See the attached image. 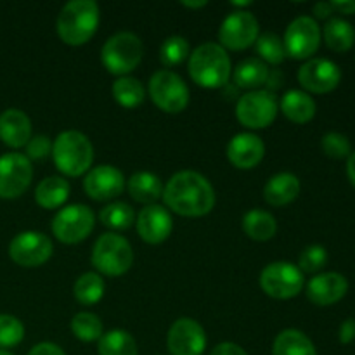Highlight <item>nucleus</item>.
Returning a JSON list of instances; mask_svg holds the SVG:
<instances>
[{"label":"nucleus","mask_w":355,"mask_h":355,"mask_svg":"<svg viewBox=\"0 0 355 355\" xmlns=\"http://www.w3.org/2000/svg\"><path fill=\"white\" fill-rule=\"evenodd\" d=\"M94 211L87 205H69L61 208L52 220V234L64 245H76L94 231Z\"/></svg>","instance_id":"nucleus-9"},{"label":"nucleus","mask_w":355,"mask_h":355,"mask_svg":"<svg viewBox=\"0 0 355 355\" xmlns=\"http://www.w3.org/2000/svg\"><path fill=\"white\" fill-rule=\"evenodd\" d=\"M342 71L336 62L324 58L309 59L298 69V82L307 92L329 94L340 85Z\"/></svg>","instance_id":"nucleus-15"},{"label":"nucleus","mask_w":355,"mask_h":355,"mask_svg":"<svg viewBox=\"0 0 355 355\" xmlns=\"http://www.w3.org/2000/svg\"><path fill=\"white\" fill-rule=\"evenodd\" d=\"M24 338V326L10 314H0V349H12Z\"/></svg>","instance_id":"nucleus-37"},{"label":"nucleus","mask_w":355,"mask_h":355,"mask_svg":"<svg viewBox=\"0 0 355 355\" xmlns=\"http://www.w3.org/2000/svg\"><path fill=\"white\" fill-rule=\"evenodd\" d=\"M101 222H103L106 227L114 229V231H127L128 227H132L135 220L134 208L128 203L123 201H116V203H110L101 210L99 214Z\"/></svg>","instance_id":"nucleus-33"},{"label":"nucleus","mask_w":355,"mask_h":355,"mask_svg":"<svg viewBox=\"0 0 355 355\" xmlns=\"http://www.w3.org/2000/svg\"><path fill=\"white\" fill-rule=\"evenodd\" d=\"M87 196L96 201H107L120 196L125 189V177L118 168L111 165L96 166L87 173L83 180Z\"/></svg>","instance_id":"nucleus-17"},{"label":"nucleus","mask_w":355,"mask_h":355,"mask_svg":"<svg viewBox=\"0 0 355 355\" xmlns=\"http://www.w3.org/2000/svg\"><path fill=\"white\" fill-rule=\"evenodd\" d=\"M99 355H139L134 336L125 329H111L99 338Z\"/></svg>","instance_id":"nucleus-30"},{"label":"nucleus","mask_w":355,"mask_h":355,"mask_svg":"<svg viewBox=\"0 0 355 355\" xmlns=\"http://www.w3.org/2000/svg\"><path fill=\"white\" fill-rule=\"evenodd\" d=\"M71 331L80 342L85 343L96 342V340H99L104 335L103 322L92 312H78L71 319Z\"/></svg>","instance_id":"nucleus-34"},{"label":"nucleus","mask_w":355,"mask_h":355,"mask_svg":"<svg viewBox=\"0 0 355 355\" xmlns=\"http://www.w3.org/2000/svg\"><path fill=\"white\" fill-rule=\"evenodd\" d=\"M0 355H12V354L7 352V350H0Z\"/></svg>","instance_id":"nucleus-50"},{"label":"nucleus","mask_w":355,"mask_h":355,"mask_svg":"<svg viewBox=\"0 0 355 355\" xmlns=\"http://www.w3.org/2000/svg\"><path fill=\"white\" fill-rule=\"evenodd\" d=\"M338 338L340 343L343 345H349L355 340V319H345V321L340 324V331H338Z\"/></svg>","instance_id":"nucleus-41"},{"label":"nucleus","mask_w":355,"mask_h":355,"mask_svg":"<svg viewBox=\"0 0 355 355\" xmlns=\"http://www.w3.org/2000/svg\"><path fill=\"white\" fill-rule=\"evenodd\" d=\"M231 59L220 44H201L189 55V75L203 89H220L231 78Z\"/></svg>","instance_id":"nucleus-2"},{"label":"nucleus","mask_w":355,"mask_h":355,"mask_svg":"<svg viewBox=\"0 0 355 355\" xmlns=\"http://www.w3.org/2000/svg\"><path fill=\"white\" fill-rule=\"evenodd\" d=\"M52 155V142L47 135H35L26 144L28 159H44Z\"/></svg>","instance_id":"nucleus-40"},{"label":"nucleus","mask_w":355,"mask_h":355,"mask_svg":"<svg viewBox=\"0 0 355 355\" xmlns=\"http://www.w3.org/2000/svg\"><path fill=\"white\" fill-rule=\"evenodd\" d=\"M166 207L182 217H203L215 207V191L208 179L193 170H182L170 177L163 187Z\"/></svg>","instance_id":"nucleus-1"},{"label":"nucleus","mask_w":355,"mask_h":355,"mask_svg":"<svg viewBox=\"0 0 355 355\" xmlns=\"http://www.w3.org/2000/svg\"><path fill=\"white\" fill-rule=\"evenodd\" d=\"M69 198V184L62 177H47L35 189V201L45 210L61 208Z\"/></svg>","instance_id":"nucleus-25"},{"label":"nucleus","mask_w":355,"mask_h":355,"mask_svg":"<svg viewBox=\"0 0 355 355\" xmlns=\"http://www.w3.org/2000/svg\"><path fill=\"white\" fill-rule=\"evenodd\" d=\"M349 291V281L340 272H322L307 284V298L319 307H329L342 300Z\"/></svg>","instance_id":"nucleus-19"},{"label":"nucleus","mask_w":355,"mask_h":355,"mask_svg":"<svg viewBox=\"0 0 355 355\" xmlns=\"http://www.w3.org/2000/svg\"><path fill=\"white\" fill-rule=\"evenodd\" d=\"M304 272L290 262H272L260 274V288L276 300L293 298L304 290Z\"/></svg>","instance_id":"nucleus-10"},{"label":"nucleus","mask_w":355,"mask_h":355,"mask_svg":"<svg viewBox=\"0 0 355 355\" xmlns=\"http://www.w3.org/2000/svg\"><path fill=\"white\" fill-rule=\"evenodd\" d=\"M257 54L260 55V61L267 64H281L286 58V51H284V44L276 33H263L259 35L255 42Z\"/></svg>","instance_id":"nucleus-35"},{"label":"nucleus","mask_w":355,"mask_h":355,"mask_svg":"<svg viewBox=\"0 0 355 355\" xmlns=\"http://www.w3.org/2000/svg\"><path fill=\"white\" fill-rule=\"evenodd\" d=\"M31 139V121L24 111L10 107L0 114V141L12 149H19Z\"/></svg>","instance_id":"nucleus-21"},{"label":"nucleus","mask_w":355,"mask_h":355,"mask_svg":"<svg viewBox=\"0 0 355 355\" xmlns=\"http://www.w3.org/2000/svg\"><path fill=\"white\" fill-rule=\"evenodd\" d=\"M149 96L162 111L170 114L180 113L189 104V89L177 73L159 69L149 80Z\"/></svg>","instance_id":"nucleus-7"},{"label":"nucleus","mask_w":355,"mask_h":355,"mask_svg":"<svg viewBox=\"0 0 355 355\" xmlns=\"http://www.w3.org/2000/svg\"><path fill=\"white\" fill-rule=\"evenodd\" d=\"M99 26V6L94 0H73L58 16V35L66 45L87 44Z\"/></svg>","instance_id":"nucleus-3"},{"label":"nucleus","mask_w":355,"mask_h":355,"mask_svg":"<svg viewBox=\"0 0 355 355\" xmlns=\"http://www.w3.org/2000/svg\"><path fill=\"white\" fill-rule=\"evenodd\" d=\"M173 222L168 210L159 205H149L137 215V232L142 241L149 245H159L172 234Z\"/></svg>","instance_id":"nucleus-18"},{"label":"nucleus","mask_w":355,"mask_h":355,"mask_svg":"<svg viewBox=\"0 0 355 355\" xmlns=\"http://www.w3.org/2000/svg\"><path fill=\"white\" fill-rule=\"evenodd\" d=\"M272 355H318V350L304 331L290 328L276 336Z\"/></svg>","instance_id":"nucleus-26"},{"label":"nucleus","mask_w":355,"mask_h":355,"mask_svg":"<svg viewBox=\"0 0 355 355\" xmlns=\"http://www.w3.org/2000/svg\"><path fill=\"white\" fill-rule=\"evenodd\" d=\"M267 76H269V68L259 58L245 59L234 68V83L239 89L259 90L260 87L266 85Z\"/></svg>","instance_id":"nucleus-28"},{"label":"nucleus","mask_w":355,"mask_h":355,"mask_svg":"<svg viewBox=\"0 0 355 355\" xmlns=\"http://www.w3.org/2000/svg\"><path fill=\"white\" fill-rule=\"evenodd\" d=\"M236 116L239 123L246 128H266L276 120L277 116V99L269 90H250L245 96L239 97L236 104Z\"/></svg>","instance_id":"nucleus-8"},{"label":"nucleus","mask_w":355,"mask_h":355,"mask_svg":"<svg viewBox=\"0 0 355 355\" xmlns=\"http://www.w3.org/2000/svg\"><path fill=\"white\" fill-rule=\"evenodd\" d=\"M312 12H314V16L318 17V19H328L335 10H333L331 2H319L312 7Z\"/></svg>","instance_id":"nucleus-45"},{"label":"nucleus","mask_w":355,"mask_h":355,"mask_svg":"<svg viewBox=\"0 0 355 355\" xmlns=\"http://www.w3.org/2000/svg\"><path fill=\"white\" fill-rule=\"evenodd\" d=\"M252 2H231L232 7H248Z\"/></svg>","instance_id":"nucleus-49"},{"label":"nucleus","mask_w":355,"mask_h":355,"mask_svg":"<svg viewBox=\"0 0 355 355\" xmlns=\"http://www.w3.org/2000/svg\"><path fill=\"white\" fill-rule=\"evenodd\" d=\"M54 253L49 236L37 231H24L14 236L9 243V257L21 267H40Z\"/></svg>","instance_id":"nucleus-14"},{"label":"nucleus","mask_w":355,"mask_h":355,"mask_svg":"<svg viewBox=\"0 0 355 355\" xmlns=\"http://www.w3.org/2000/svg\"><path fill=\"white\" fill-rule=\"evenodd\" d=\"M210 355H248L243 347H239L238 343L232 342H222L211 350Z\"/></svg>","instance_id":"nucleus-42"},{"label":"nucleus","mask_w":355,"mask_h":355,"mask_svg":"<svg viewBox=\"0 0 355 355\" xmlns=\"http://www.w3.org/2000/svg\"><path fill=\"white\" fill-rule=\"evenodd\" d=\"M189 55V42L180 35L168 37L159 47V61L165 66H177Z\"/></svg>","instance_id":"nucleus-36"},{"label":"nucleus","mask_w":355,"mask_h":355,"mask_svg":"<svg viewBox=\"0 0 355 355\" xmlns=\"http://www.w3.org/2000/svg\"><path fill=\"white\" fill-rule=\"evenodd\" d=\"M207 342L203 326L189 318L177 319L166 336V345L172 355H203Z\"/></svg>","instance_id":"nucleus-16"},{"label":"nucleus","mask_w":355,"mask_h":355,"mask_svg":"<svg viewBox=\"0 0 355 355\" xmlns=\"http://www.w3.org/2000/svg\"><path fill=\"white\" fill-rule=\"evenodd\" d=\"M331 7L335 12L340 14H355V0H333Z\"/></svg>","instance_id":"nucleus-44"},{"label":"nucleus","mask_w":355,"mask_h":355,"mask_svg":"<svg viewBox=\"0 0 355 355\" xmlns=\"http://www.w3.org/2000/svg\"><path fill=\"white\" fill-rule=\"evenodd\" d=\"M321 148L322 153L333 159L349 158L350 153H352V144H350L349 137L340 134V132H328V134H324L321 141Z\"/></svg>","instance_id":"nucleus-39"},{"label":"nucleus","mask_w":355,"mask_h":355,"mask_svg":"<svg viewBox=\"0 0 355 355\" xmlns=\"http://www.w3.org/2000/svg\"><path fill=\"white\" fill-rule=\"evenodd\" d=\"M52 158L59 172L68 177H80L92 166L94 146L82 132H61L52 142Z\"/></svg>","instance_id":"nucleus-4"},{"label":"nucleus","mask_w":355,"mask_h":355,"mask_svg":"<svg viewBox=\"0 0 355 355\" xmlns=\"http://www.w3.org/2000/svg\"><path fill=\"white\" fill-rule=\"evenodd\" d=\"M321 28L311 16H300L291 21L284 33L283 44L286 55L293 59H309L321 45Z\"/></svg>","instance_id":"nucleus-11"},{"label":"nucleus","mask_w":355,"mask_h":355,"mask_svg":"<svg viewBox=\"0 0 355 355\" xmlns=\"http://www.w3.org/2000/svg\"><path fill=\"white\" fill-rule=\"evenodd\" d=\"M300 180L295 173L281 172L270 177L263 187V198L270 207H286L300 194Z\"/></svg>","instance_id":"nucleus-22"},{"label":"nucleus","mask_w":355,"mask_h":355,"mask_svg":"<svg viewBox=\"0 0 355 355\" xmlns=\"http://www.w3.org/2000/svg\"><path fill=\"white\" fill-rule=\"evenodd\" d=\"M266 155V144L262 139L255 134H243L234 135L227 144V158L236 168L250 170L255 168Z\"/></svg>","instance_id":"nucleus-20"},{"label":"nucleus","mask_w":355,"mask_h":355,"mask_svg":"<svg viewBox=\"0 0 355 355\" xmlns=\"http://www.w3.org/2000/svg\"><path fill=\"white\" fill-rule=\"evenodd\" d=\"M259 35V21L248 10H234L222 21L218 28L220 45L231 51H245L246 47L255 44Z\"/></svg>","instance_id":"nucleus-13"},{"label":"nucleus","mask_w":355,"mask_h":355,"mask_svg":"<svg viewBox=\"0 0 355 355\" xmlns=\"http://www.w3.org/2000/svg\"><path fill=\"white\" fill-rule=\"evenodd\" d=\"M347 177H349L350 184L355 187V151L350 153V156L347 158Z\"/></svg>","instance_id":"nucleus-47"},{"label":"nucleus","mask_w":355,"mask_h":355,"mask_svg":"<svg viewBox=\"0 0 355 355\" xmlns=\"http://www.w3.org/2000/svg\"><path fill=\"white\" fill-rule=\"evenodd\" d=\"M113 97L120 106L132 110L144 103L146 90L144 85L134 76H120L113 83Z\"/></svg>","instance_id":"nucleus-31"},{"label":"nucleus","mask_w":355,"mask_h":355,"mask_svg":"<svg viewBox=\"0 0 355 355\" xmlns=\"http://www.w3.org/2000/svg\"><path fill=\"white\" fill-rule=\"evenodd\" d=\"M322 37L326 45L333 52H347L354 47L355 30L349 21L342 17H329L322 28Z\"/></svg>","instance_id":"nucleus-27"},{"label":"nucleus","mask_w":355,"mask_h":355,"mask_svg":"<svg viewBox=\"0 0 355 355\" xmlns=\"http://www.w3.org/2000/svg\"><path fill=\"white\" fill-rule=\"evenodd\" d=\"M28 355H66V354H64V350H62L59 345H55V343L44 342V343H38V345H35L33 349L28 352Z\"/></svg>","instance_id":"nucleus-43"},{"label":"nucleus","mask_w":355,"mask_h":355,"mask_svg":"<svg viewBox=\"0 0 355 355\" xmlns=\"http://www.w3.org/2000/svg\"><path fill=\"white\" fill-rule=\"evenodd\" d=\"M243 231L253 241H269L276 236L277 222L269 211L250 210L243 217Z\"/></svg>","instance_id":"nucleus-29"},{"label":"nucleus","mask_w":355,"mask_h":355,"mask_svg":"<svg viewBox=\"0 0 355 355\" xmlns=\"http://www.w3.org/2000/svg\"><path fill=\"white\" fill-rule=\"evenodd\" d=\"M33 179L31 162L21 153L0 156V198L16 200L30 187Z\"/></svg>","instance_id":"nucleus-12"},{"label":"nucleus","mask_w":355,"mask_h":355,"mask_svg":"<svg viewBox=\"0 0 355 355\" xmlns=\"http://www.w3.org/2000/svg\"><path fill=\"white\" fill-rule=\"evenodd\" d=\"M142 52L144 47L137 35L130 31H120L107 38L106 44L103 45L101 61L111 75L127 76L141 64Z\"/></svg>","instance_id":"nucleus-6"},{"label":"nucleus","mask_w":355,"mask_h":355,"mask_svg":"<svg viewBox=\"0 0 355 355\" xmlns=\"http://www.w3.org/2000/svg\"><path fill=\"white\" fill-rule=\"evenodd\" d=\"M315 110H318L315 101L312 99L311 94L304 92V90H288L281 97V111L293 123H309L315 116Z\"/></svg>","instance_id":"nucleus-23"},{"label":"nucleus","mask_w":355,"mask_h":355,"mask_svg":"<svg viewBox=\"0 0 355 355\" xmlns=\"http://www.w3.org/2000/svg\"><path fill=\"white\" fill-rule=\"evenodd\" d=\"M73 293L78 304L96 305L104 297V279L97 272H85L76 279Z\"/></svg>","instance_id":"nucleus-32"},{"label":"nucleus","mask_w":355,"mask_h":355,"mask_svg":"<svg viewBox=\"0 0 355 355\" xmlns=\"http://www.w3.org/2000/svg\"><path fill=\"white\" fill-rule=\"evenodd\" d=\"M184 7L187 9H200V7L207 6V0H201V2H182Z\"/></svg>","instance_id":"nucleus-48"},{"label":"nucleus","mask_w":355,"mask_h":355,"mask_svg":"<svg viewBox=\"0 0 355 355\" xmlns=\"http://www.w3.org/2000/svg\"><path fill=\"white\" fill-rule=\"evenodd\" d=\"M90 260L97 269V274L118 277L130 270L132 263H134V252H132L130 243L123 236L106 232L94 243Z\"/></svg>","instance_id":"nucleus-5"},{"label":"nucleus","mask_w":355,"mask_h":355,"mask_svg":"<svg viewBox=\"0 0 355 355\" xmlns=\"http://www.w3.org/2000/svg\"><path fill=\"white\" fill-rule=\"evenodd\" d=\"M128 193L137 203L149 207L163 196V184L155 173L137 172L128 179Z\"/></svg>","instance_id":"nucleus-24"},{"label":"nucleus","mask_w":355,"mask_h":355,"mask_svg":"<svg viewBox=\"0 0 355 355\" xmlns=\"http://www.w3.org/2000/svg\"><path fill=\"white\" fill-rule=\"evenodd\" d=\"M328 262V252L322 245H311L298 257V269L302 272L315 274L322 269Z\"/></svg>","instance_id":"nucleus-38"},{"label":"nucleus","mask_w":355,"mask_h":355,"mask_svg":"<svg viewBox=\"0 0 355 355\" xmlns=\"http://www.w3.org/2000/svg\"><path fill=\"white\" fill-rule=\"evenodd\" d=\"M266 85H267V90H269V92L279 89V87L283 85V75H281V71H277V69H274V71H269V76H267Z\"/></svg>","instance_id":"nucleus-46"}]
</instances>
